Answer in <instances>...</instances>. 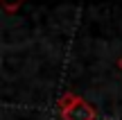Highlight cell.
Masks as SVG:
<instances>
[{
	"label": "cell",
	"mask_w": 122,
	"mask_h": 120,
	"mask_svg": "<svg viewBox=\"0 0 122 120\" xmlns=\"http://www.w3.org/2000/svg\"><path fill=\"white\" fill-rule=\"evenodd\" d=\"M120 66H122V59H120Z\"/></svg>",
	"instance_id": "obj_2"
},
{
	"label": "cell",
	"mask_w": 122,
	"mask_h": 120,
	"mask_svg": "<svg viewBox=\"0 0 122 120\" xmlns=\"http://www.w3.org/2000/svg\"><path fill=\"white\" fill-rule=\"evenodd\" d=\"M63 118L66 120H95V109L88 102H84L81 98H77L68 109H63Z\"/></svg>",
	"instance_id": "obj_1"
}]
</instances>
